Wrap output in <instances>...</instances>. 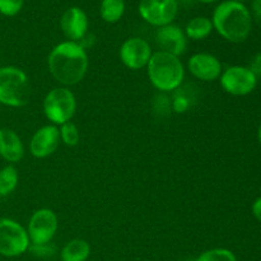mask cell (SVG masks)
<instances>
[{
	"mask_svg": "<svg viewBox=\"0 0 261 261\" xmlns=\"http://www.w3.org/2000/svg\"><path fill=\"white\" fill-rule=\"evenodd\" d=\"M47 66L56 82L65 87L75 86L83 81L88 71V55L81 43L64 41L50 51Z\"/></svg>",
	"mask_w": 261,
	"mask_h": 261,
	"instance_id": "6da1fadb",
	"label": "cell"
},
{
	"mask_svg": "<svg viewBox=\"0 0 261 261\" xmlns=\"http://www.w3.org/2000/svg\"><path fill=\"white\" fill-rule=\"evenodd\" d=\"M213 28L224 40L233 43L247 40L252 30V15L241 2L226 0L217 5L212 18Z\"/></svg>",
	"mask_w": 261,
	"mask_h": 261,
	"instance_id": "7a4b0ae2",
	"label": "cell"
},
{
	"mask_svg": "<svg viewBox=\"0 0 261 261\" xmlns=\"http://www.w3.org/2000/svg\"><path fill=\"white\" fill-rule=\"evenodd\" d=\"M147 73L150 84L165 93L177 91L185 78V68L180 58L161 50L150 56Z\"/></svg>",
	"mask_w": 261,
	"mask_h": 261,
	"instance_id": "3957f363",
	"label": "cell"
},
{
	"mask_svg": "<svg viewBox=\"0 0 261 261\" xmlns=\"http://www.w3.org/2000/svg\"><path fill=\"white\" fill-rule=\"evenodd\" d=\"M31 98L30 78L24 70L13 65L0 68V103L19 109Z\"/></svg>",
	"mask_w": 261,
	"mask_h": 261,
	"instance_id": "277c9868",
	"label": "cell"
},
{
	"mask_svg": "<svg viewBox=\"0 0 261 261\" xmlns=\"http://www.w3.org/2000/svg\"><path fill=\"white\" fill-rule=\"evenodd\" d=\"M43 114L54 125L71 121L76 111V98L66 87H58L46 94L42 103Z\"/></svg>",
	"mask_w": 261,
	"mask_h": 261,
	"instance_id": "5b68a950",
	"label": "cell"
},
{
	"mask_svg": "<svg viewBox=\"0 0 261 261\" xmlns=\"http://www.w3.org/2000/svg\"><path fill=\"white\" fill-rule=\"evenodd\" d=\"M31 246L27 229L10 218H0V255L17 257L24 254Z\"/></svg>",
	"mask_w": 261,
	"mask_h": 261,
	"instance_id": "8992f818",
	"label": "cell"
},
{
	"mask_svg": "<svg viewBox=\"0 0 261 261\" xmlns=\"http://www.w3.org/2000/svg\"><path fill=\"white\" fill-rule=\"evenodd\" d=\"M59 228L58 216L48 208L36 211L28 222L27 233L31 245H47Z\"/></svg>",
	"mask_w": 261,
	"mask_h": 261,
	"instance_id": "52a82bcc",
	"label": "cell"
},
{
	"mask_svg": "<svg viewBox=\"0 0 261 261\" xmlns=\"http://www.w3.org/2000/svg\"><path fill=\"white\" fill-rule=\"evenodd\" d=\"M221 86L232 96H247L255 89L257 78L250 68L241 65L229 66L221 74Z\"/></svg>",
	"mask_w": 261,
	"mask_h": 261,
	"instance_id": "ba28073f",
	"label": "cell"
},
{
	"mask_svg": "<svg viewBox=\"0 0 261 261\" xmlns=\"http://www.w3.org/2000/svg\"><path fill=\"white\" fill-rule=\"evenodd\" d=\"M178 12L177 0H140L139 14L154 27H163L175 20Z\"/></svg>",
	"mask_w": 261,
	"mask_h": 261,
	"instance_id": "9c48e42d",
	"label": "cell"
},
{
	"mask_svg": "<svg viewBox=\"0 0 261 261\" xmlns=\"http://www.w3.org/2000/svg\"><path fill=\"white\" fill-rule=\"evenodd\" d=\"M153 51L149 43L140 37H130L121 45L120 60L132 70L147 68Z\"/></svg>",
	"mask_w": 261,
	"mask_h": 261,
	"instance_id": "30bf717a",
	"label": "cell"
},
{
	"mask_svg": "<svg viewBox=\"0 0 261 261\" xmlns=\"http://www.w3.org/2000/svg\"><path fill=\"white\" fill-rule=\"evenodd\" d=\"M60 133L56 125H45L32 135L30 142V152L35 158L50 157L60 145Z\"/></svg>",
	"mask_w": 261,
	"mask_h": 261,
	"instance_id": "8fae6325",
	"label": "cell"
},
{
	"mask_svg": "<svg viewBox=\"0 0 261 261\" xmlns=\"http://www.w3.org/2000/svg\"><path fill=\"white\" fill-rule=\"evenodd\" d=\"M188 69L191 75L203 82H214L221 78L222 63L217 56L208 53H198L188 60Z\"/></svg>",
	"mask_w": 261,
	"mask_h": 261,
	"instance_id": "7c38bea8",
	"label": "cell"
},
{
	"mask_svg": "<svg viewBox=\"0 0 261 261\" xmlns=\"http://www.w3.org/2000/svg\"><path fill=\"white\" fill-rule=\"evenodd\" d=\"M60 28L68 41L81 42L88 33L89 20L86 12L78 7H71L63 13Z\"/></svg>",
	"mask_w": 261,
	"mask_h": 261,
	"instance_id": "4fadbf2b",
	"label": "cell"
},
{
	"mask_svg": "<svg viewBox=\"0 0 261 261\" xmlns=\"http://www.w3.org/2000/svg\"><path fill=\"white\" fill-rule=\"evenodd\" d=\"M155 42L161 51L172 54L175 56L182 55L188 47V37L185 31L172 23L158 28L155 32Z\"/></svg>",
	"mask_w": 261,
	"mask_h": 261,
	"instance_id": "5bb4252c",
	"label": "cell"
},
{
	"mask_svg": "<svg viewBox=\"0 0 261 261\" xmlns=\"http://www.w3.org/2000/svg\"><path fill=\"white\" fill-rule=\"evenodd\" d=\"M0 157L10 165L20 162L24 157V144L14 130L0 129Z\"/></svg>",
	"mask_w": 261,
	"mask_h": 261,
	"instance_id": "9a60e30c",
	"label": "cell"
},
{
	"mask_svg": "<svg viewBox=\"0 0 261 261\" xmlns=\"http://www.w3.org/2000/svg\"><path fill=\"white\" fill-rule=\"evenodd\" d=\"M91 255V246L83 239L69 241L61 250V261H86Z\"/></svg>",
	"mask_w": 261,
	"mask_h": 261,
	"instance_id": "2e32d148",
	"label": "cell"
},
{
	"mask_svg": "<svg viewBox=\"0 0 261 261\" xmlns=\"http://www.w3.org/2000/svg\"><path fill=\"white\" fill-rule=\"evenodd\" d=\"M213 30L212 19L206 17H195L189 20L188 24H186L185 35L190 40L200 41L208 37Z\"/></svg>",
	"mask_w": 261,
	"mask_h": 261,
	"instance_id": "e0dca14e",
	"label": "cell"
},
{
	"mask_svg": "<svg viewBox=\"0 0 261 261\" xmlns=\"http://www.w3.org/2000/svg\"><path fill=\"white\" fill-rule=\"evenodd\" d=\"M125 13V0H102L99 15L106 23H117Z\"/></svg>",
	"mask_w": 261,
	"mask_h": 261,
	"instance_id": "ac0fdd59",
	"label": "cell"
},
{
	"mask_svg": "<svg viewBox=\"0 0 261 261\" xmlns=\"http://www.w3.org/2000/svg\"><path fill=\"white\" fill-rule=\"evenodd\" d=\"M19 181L18 170L13 165H7L0 170V196H8L14 193Z\"/></svg>",
	"mask_w": 261,
	"mask_h": 261,
	"instance_id": "d6986e66",
	"label": "cell"
},
{
	"mask_svg": "<svg viewBox=\"0 0 261 261\" xmlns=\"http://www.w3.org/2000/svg\"><path fill=\"white\" fill-rule=\"evenodd\" d=\"M59 133H60L61 143H64L66 147H75V145H78L81 134H79L78 126L74 122L69 121L60 125Z\"/></svg>",
	"mask_w": 261,
	"mask_h": 261,
	"instance_id": "ffe728a7",
	"label": "cell"
},
{
	"mask_svg": "<svg viewBox=\"0 0 261 261\" xmlns=\"http://www.w3.org/2000/svg\"><path fill=\"white\" fill-rule=\"evenodd\" d=\"M195 261H237V257L231 250L211 249L201 252Z\"/></svg>",
	"mask_w": 261,
	"mask_h": 261,
	"instance_id": "44dd1931",
	"label": "cell"
},
{
	"mask_svg": "<svg viewBox=\"0 0 261 261\" xmlns=\"http://www.w3.org/2000/svg\"><path fill=\"white\" fill-rule=\"evenodd\" d=\"M24 0H0V13L5 17H14L22 10Z\"/></svg>",
	"mask_w": 261,
	"mask_h": 261,
	"instance_id": "7402d4cb",
	"label": "cell"
},
{
	"mask_svg": "<svg viewBox=\"0 0 261 261\" xmlns=\"http://www.w3.org/2000/svg\"><path fill=\"white\" fill-rule=\"evenodd\" d=\"M171 105H172L173 111L178 112V114H182V112L188 111V109L190 107V98H188L182 92H178Z\"/></svg>",
	"mask_w": 261,
	"mask_h": 261,
	"instance_id": "603a6c76",
	"label": "cell"
},
{
	"mask_svg": "<svg viewBox=\"0 0 261 261\" xmlns=\"http://www.w3.org/2000/svg\"><path fill=\"white\" fill-rule=\"evenodd\" d=\"M250 70L257 76H261V53L257 54L256 56H254V59L251 60L250 64Z\"/></svg>",
	"mask_w": 261,
	"mask_h": 261,
	"instance_id": "cb8c5ba5",
	"label": "cell"
},
{
	"mask_svg": "<svg viewBox=\"0 0 261 261\" xmlns=\"http://www.w3.org/2000/svg\"><path fill=\"white\" fill-rule=\"evenodd\" d=\"M252 14L254 19L261 25V0H252Z\"/></svg>",
	"mask_w": 261,
	"mask_h": 261,
	"instance_id": "d4e9b609",
	"label": "cell"
},
{
	"mask_svg": "<svg viewBox=\"0 0 261 261\" xmlns=\"http://www.w3.org/2000/svg\"><path fill=\"white\" fill-rule=\"evenodd\" d=\"M251 211H252V216H254L255 218H256L261 223V196L252 203Z\"/></svg>",
	"mask_w": 261,
	"mask_h": 261,
	"instance_id": "484cf974",
	"label": "cell"
},
{
	"mask_svg": "<svg viewBox=\"0 0 261 261\" xmlns=\"http://www.w3.org/2000/svg\"><path fill=\"white\" fill-rule=\"evenodd\" d=\"M198 2L203 3V4H213V3L219 2V0H198Z\"/></svg>",
	"mask_w": 261,
	"mask_h": 261,
	"instance_id": "4316f807",
	"label": "cell"
},
{
	"mask_svg": "<svg viewBox=\"0 0 261 261\" xmlns=\"http://www.w3.org/2000/svg\"><path fill=\"white\" fill-rule=\"evenodd\" d=\"M257 138H259V142H260V144H261V124H260V126H259V130H257Z\"/></svg>",
	"mask_w": 261,
	"mask_h": 261,
	"instance_id": "83f0119b",
	"label": "cell"
},
{
	"mask_svg": "<svg viewBox=\"0 0 261 261\" xmlns=\"http://www.w3.org/2000/svg\"><path fill=\"white\" fill-rule=\"evenodd\" d=\"M234 2H244V0H234Z\"/></svg>",
	"mask_w": 261,
	"mask_h": 261,
	"instance_id": "f1b7e54d",
	"label": "cell"
}]
</instances>
